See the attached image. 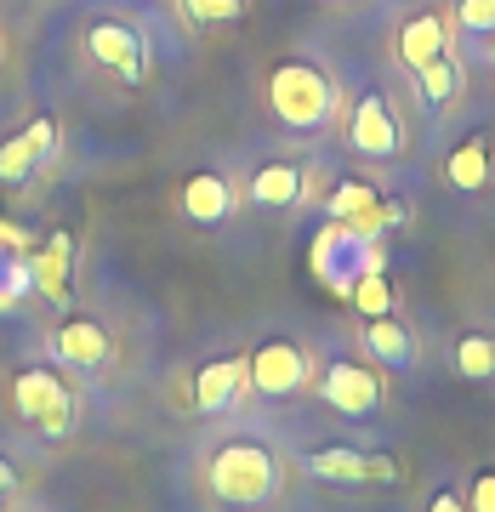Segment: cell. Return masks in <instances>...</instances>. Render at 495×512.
<instances>
[{
	"label": "cell",
	"mask_w": 495,
	"mask_h": 512,
	"mask_svg": "<svg viewBox=\"0 0 495 512\" xmlns=\"http://www.w3.org/2000/svg\"><path fill=\"white\" fill-rule=\"evenodd\" d=\"M427 512H467V501H461V490H439L427 501Z\"/></svg>",
	"instance_id": "484cf974"
},
{
	"label": "cell",
	"mask_w": 495,
	"mask_h": 512,
	"mask_svg": "<svg viewBox=\"0 0 495 512\" xmlns=\"http://www.w3.org/2000/svg\"><path fill=\"white\" fill-rule=\"evenodd\" d=\"M444 177H450L461 194H473V188L490 183V137L478 131V137H467V143L450 148V160H444Z\"/></svg>",
	"instance_id": "ac0fdd59"
},
{
	"label": "cell",
	"mask_w": 495,
	"mask_h": 512,
	"mask_svg": "<svg viewBox=\"0 0 495 512\" xmlns=\"http://www.w3.org/2000/svg\"><path fill=\"white\" fill-rule=\"evenodd\" d=\"M251 200H257L262 211H291V205H302V165H291V160L257 165V177H251Z\"/></svg>",
	"instance_id": "2e32d148"
},
{
	"label": "cell",
	"mask_w": 495,
	"mask_h": 512,
	"mask_svg": "<svg viewBox=\"0 0 495 512\" xmlns=\"http://www.w3.org/2000/svg\"><path fill=\"white\" fill-rule=\"evenodd\" d=\"M245 382L257 387L262 399H291L296 387L308 382V353L296 348V342H285V336H274V342H262L245 359Z\"/></svg>",
	"instance_id": "5b68a950"
},
{
	"label": "cell",
	"mask_w": 495,
	"mask_h": 512,
	"mask_svg": "<svg viewBox=\"0 0 495 512\" xmlns=\"http://www.w3.org/2000/svg\"><path fill=\"white\" fill-rule=\"evenodd\" d=\"M52 148H57V120H29L18 137H6V143H0V183H6V188L29 183Z\"/></svg>",
	"instance_id": "30bf717a"
},
{
	"label": "cell",
	"mask_w": 495,
	"mask_h": 512,
	"mask_svg": "<svg viewBox=\"0 0 495 512\" xmlns=\"http://www.w3.org/2000/svg\"><path fill=\"white\" fill-rule=\"evenodd\" d=\"M319 393H325V404L336 410V416H376V404H382L376 370L359 365V359H336V365H325Z\"/></svg>",
	"instance_id": "52a82bcc"
},
{
	"label": "cell",
	"mask_w": 495,
	"mask_h": 512,
	"mask_svg": "<svg viewBox=\"0 0 495 512\" xmlns=\"http://www.w3.org/2000/svg\"><path fill=\"white\" fill-rule=\"evenodd\" d=\"M456 23L461 29H473V35H495V0H461Z\"/></svg>",
	"instance_id": "cb8c5ba5"
},
{
	"label": "cell",
	"mask_w": 495,
	"mask_h": 512,
	"mask_svg": "<svg viewBox=\"0 0 495 512\" xmlns=\"http://www.w3.org/2000/svg\"><path fill=\"white\" fill-rule=\"evenodd\" d=\"M490 63H495V52H490Z\"/></svg>",
	"instance_id": "f1b7e54d"
},
{
	"label": "cell",
	"mask_w": 495,
	"mask_h": 512,
	"mask_svg": "<svg viewBox=\"0 0 495 512\" xmlns=\"http://www.w3.org/2000/svg\"><path fill=\"white\" fill-rule=\"evenodd\" d=\"M382 268H387V256L376 245V234H359V228H348V222H336V217L313 234V274H319L325 291L348 296V285L359 274H382Z\"/></svg>",
	"instance_id": "3957f363"
},
{
	"label": "cell",
	"mask_w": 495,
	"mask_h": 512,
	"mask_svg": "<svg viewBox=\"0 0 495 512\" xmlns=\"http://www.w3.org/2000/svg\"><path fill=\"white\" fill-rule=\"evenodd\" d=\"M0 245H6V251H23L29 239H23V228H18V222H0Z\"/></svg>",
	"instance_id": "4316f807"
},
{
	"label": "cell",
	"mask_w": 495,
	"mask_h": 512,
	"mask_svg": "<svg viewBox=\"0 0 495 512\" xmlns=\"http://www.w3.org/2000/svg\"><path fill=\"white\" fill-rule=\"evenodd\" d=\"M456 376H467V382H490L495 376V336H461L456 342Z\"/></svg>",
	"instance_id": "44dd1931"
},
{
	"label": "cell",
	"mask_w": 495,
	"mask_h": 512,
	"mask_svg": "<svg viewBox=\"0 0 495 512\" xmlns=\"http://www.w3.org/2000/svg\"><path fill=\"white\" fill-rule=\"evenodd\" d=\"M308 473L325 484H393L399 461L393 456H365V450H313Z\"/></svg>",
	"instance_id": "ba28073f"
},
{
	"label": "cell",
	"mask_w": 495,
	"mask_h": 512,
	"mask_svg": "<svg viewBox=\"0 0 495 512\" xmlns=\"http://www.w3.org/2000/svg\"><path fill=\"white\" fill-rule=\"evenodd\" d=\"M348 143L365 154V160H393L404 148V131H399V114L382 92H365L348 114Z\"/></svg>",
	"instance_id": "8992f818"
},
{
	"label": "cell",
	"mask_w": 495,
	"mask_h": 512,
	"mask_svg": "<svg viewBox=\"0 0 495 512\" xmlns=\"http://www.w3.org/2000/svg\"><path fill=\"white\" fill-rule=\"evenodd\" d=\"M29 274H35V291L52 302V308H69V274H74V234L57 228L35 256H29Z\"/></svg>",
	"instance_id": "4fadbf2b"
},
{
	"label": "cell",
	"mask_w": 495,
	"mask_h": 512,
	"mask_svg": "<svg viewBox=\"0 0 495 512\" xmlns=\"http://www.w3.org/2000/svg\"><path fill=\"white\" fill-rule=\"evenodd\" d=\"M444 18L439 12H416V18L399 29V57H404V69H422V63H433V57L444 52Z\"/></svg>",
	"instance_id": "e0dca14e"
},
{
	"label": "cell",
	"mask_w": 495,
	"mask_h": 512,
	"mask_svg": "<svg viewBox=\"0 0 495 512\" xmlns=\"http://www.w3.org/2000/svg\"><path fill=\"white\" fill-rule=\"evenodd\" d=\"M268 109L285 131H325L336 120V80L313 63H279L268 74Z\"/></svg>",
	"instance_id": "6da1fadb"
},
{
	"label": "cell",
	"mask_w": 495,
	"mask_h": 512,
	"mask_svg": "<svg viewBox=\"0 0 495 512\" xmlns=\"http://www.w3.org/2000/svg\"><path fill=\"white\" fill-rule=\"evenodd\" d=\"M239 387H245V359H211L194 376V410L217 416V410H228L239 399Z\"/></svg>",
	"instance_id": "9a60e30c"
},
{
	"label": "cell",
	"mask_w": 495,
	"mask_h": 512,
	"mask_svg": "<svg viewBox=\"0 0 495 512\" xmlns=\"http://www.w3.org/2000/svg\"><path fill=\"white\" fill-rule=\"evenodd\" d=\"M410 74H416L422 103H433V109H444V103L456 97V86H461V69H456V57H450V52H439L433 63H422V69H410Z\"/></svg>",
	"instance_id": "ffe728a7"
},
{
	"label": "cell",
	"mask_w": 495,
	"mask_h": 512,
	"mask_svg": "<svg viewBox=\"0 0 495 512\" xmlns=\"http://www.w3.org/2000/svg\"><path fill=\"white\" fill-rule=\"evenodd\" d=\"M52 353L74 370H103L109 365V330L97 319H63L52 330Z\"/></svg>",
	"instance_id": "5bb4252c"
},
{
	"label": "cell",
	"mask_w": 495,
	"mask_h": 512,
	"mask_svg": "<svg viewBox=\"0 0 495 512\" xmlns=\"http://www.w3.org/2000/svg\"><path fill=\"white\" fill-rule=\"evenodd\" d=\"M12 490H18V473H12V461L0 456V495H12Z\"/></svg>",
	"instance_id": "83f0119b"
},
{
	"label": "cell",
	"mask_w": 495,
	"mask_h": 512,
	"mask_svg": "<svg viewBox=\"0 0 495 512\" xmlns=\"http://www.w3.org/2000/svg\"><path fill=\"white\" fill-rule=\"evenodd\" d=\"M330 217L359 228V234H382L387 222H399V205L382 200L365 177H348V183H336V194H330Z\"/></svg>",
	"instance_id": "9c48e42d"
},
{
	"label": "cell",
	"mask_w": 495,
	"mask_h": 512,
	"mask_svg": "<svg viewBox=\"0 0 495 512\" xmlns=\"http://www.w3.org/2000/svg\"><path fill=\"white\" fill-rule=\"evenodd\" d=\"M365 353L370 359H382V365H410V359H416V353H410V330L399 325V319H365Z\"/></svg>",
	"instance_id": "d6986e66"
},
{
	"label": "cell",
	"mask_w": 495,
	"mask_h": 512,
	"mask_svg": "<svg viewBox=\"0 0 495 512\" xmlns=\"http://www.w3.org/2000/svg\"><path fill=\"white\" fill-rule=\"evenodd\" d=\"M348 302L359 308V319H382L387 308H393V285H387V268L382 274H359L348 285Z\"/></svg>",
	"instance_id": "7402d4cb"
},
{
	"label": "cell",
	"mask_w": 495,
	"mask_h": 512,
	"mask_svg": "<svg viewBox=\"0 0 495 512\" xmlns=\"http://www.w3.org/2000/svg\"><path fill=\"white\" fill-rule=\"evenodd\" d=\"M177 211H183L194 228H217L228 211H234V183L222 177V171H194L177 194Z\"/></svg>",
	"instance_id": "7c38bea8"
},
{
	"label": "cell",
	"mask_w": 495,
	"mask_h": 512,
	"mask_svg": "<svg viewBox=\"0 0 495 512\" xmlns=\"http://www.w3.org/2000/svg\"><path fill=\"white\" fill-rule=\"evenodd\" d=\"M205 484H211V495L228 501V507H262V501L274 495V484H279V461H274L268 444L234 439V444H222L217 456H211Z\"/></svg>",
	"instance_id": "7a4b0ae2"
},
{
	"label": "cell",
	"mask_w": 495,
	"mask_h": 512,
	"mask_svg": "<svg viewBox=\"0 0 495 512\" xmlns=\"http://www.w3.org/2000/svg\"><path fill=\"white\" fill-rule=\"evenodd\" d=\"M183 18L188 23H239L245 18V0H183Z\"/></svg>",
	"instance_id": "603a6c76"
},
{
	"label": "cell",
	"mask_w": 495,
	"mask_h": 512,
	"mask_svg": "<svg viewBox=\"0 0 495 512\" xmlns=\"http://www.w3.org/2000/svg\"><path fill=\"white\" fill-rule=\"evenodd\" d=\"M467 512H495V473H478L467 490Z\"/></svg>",
	"instance_id": "d4e9b609"
},
{
	"label": "cell",
	"mask_w": 495,
	"mask_h": 512,
	"mask_svg": "<svg viewBox=\"0 0 495 512\" xmlns=\"http://www.w3.org/2000/svg\"><path fill=\"white\" fill-rule=\"evenodd\" d=\"M12 404H18L23 421H35L46 439H63L74 427V393L63 376H52L46 365H29L18 370V382H12Z\"/></svg>",
	"instance_id": "277c9868"
},
{
	"label": "cell",
	"mask_w": 495,
	"mask_h": 512,
	"mask_svg": "<svg viewBox=\"0 0 495 512\" xmlns=\"http://www.w3.org/2000/svg\"><path fill=\"white\" fill-rule=\"evenodd\" d=\"M86 52L103 63V69H114L126 86H143V35H131L126 23H92V35H86Z\"/></svg>",
	"instance_id": "8fae6325"
}]
</instances>
